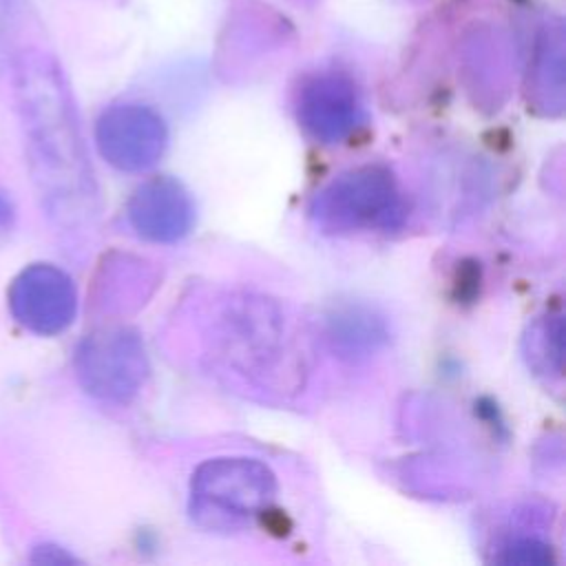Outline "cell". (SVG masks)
I'll list each match as a JSON object with an SVG mask.
<instances>
[{
  "label": "cell",
  "mask_w": 566,
  "mask_h": 566,
  "mask_svg": "<svg viewBox=\"0 0 566 566\" xmlns=\"http://www.w3.org/2000/svg\"><path fill=\"white\" fill-rule=\"evenodd\" d=\"M13 95L42 210L60 230L91 228L97 217V184L57 60L40 49L20 51L13 60Z\"/></svg>",
  "instance_id": "cell-1"
},
{
  "label": "cell",
  "mask_w": 566,
  "mask_h": 566,
  "mask_svg": "<svg viewBox=\"0 0 566 566\" xmlns=\"http://www.w3.org/2000/svg\"><path fill=\"white\" fill-rule=\"evenodd\" d=\"M219 358L265 389L294 387L303 371V349L283 307L263 296H234L217 316Z\"/></svg>",
  "instance_id": "cell-2"
},
{
  "label": "cell",
  "mask_w": 566,
  "mask_h": 566,
  "mask_svg": "<svg viewBox=\"0 0 566 566\" xmlns=\"http://www.w3.org/2000/svg\"><path fill=\"white\" fill-rule=\"evenodd\" d=\"M276 497V478L256 458L226 455L197 467L190 480V515L217 533L239 531L252 524Z\"/></svg>",
  "instance_id": "cell-3"
},
{
  "label": "cell",
  "mask_w": 566,
  "mask_h": 566,
  "mask_svg": "<svg viewBox=\"0 0 566 566\" xmlns=\"http://www.w3.org/2000/svg\"><path fill=\"white\" fill-rule=\"evenodd\" d=\"M314 223L325 232L396 230L407 208L396 177L385 166H360L332 179L310 206Z\"/></svg>",
  "instance_id": "cell-4"
},
{
  "label": "cell",
  "mask_w": 566,
  "mask_h": 566,
  "mask_svg": "<svg viewBox=\"0 0 566 566\" xmlns=\"http://www.w3.org/2000/svg\"><path fill=\"white\" fill-rule=\"evenodd\" d=\"M73 367L86 394L115 405L133 400L148 376L139 334L122 325L86 334L75 347Z\"/></svg>",
  "instance_id": "cell-5"
},
{
  "label": "cell",
  "mask_w": 566,
  "mask_h": 566,
  "mask_svg": "<svg viewBox=\"0 0 566 566\" xmlns=\"http://www.w3.org/2000/svg\"><path fill=\"white\" fill-rule=\"evenodd\" d=\"M7 305L18 325L38 334H62L77 314V290L73 279L53 263L22 268L7 290Z\"/></svg>",
  "instance_id": "cell-6"
},
{
  "label": "cell",
  "mask_w": 566,
  "mask_h": 566,
  "mask_svg": "<svg viewBox=\"0 0 566 566\" xmlns=\"http://www.w3.org/2000/svg\"><path fill=\"white\" fill-rule=\"evenodd\" d=\"M102 157L124 172H142L159 161L168 133L164 119L144 104L108 106L95 124Z\"/></svg>",
  "instance_id": "cell-7"
},
{
  "label": "cell",
  "mask_w": 566,
  "mask_h": 566,
  "mask_svg": "<svg viewBox=\"0 0 566 566\" xmlns=\"http://www.w3.org/2000/svg\"><path fill=\"white\" fill-rule=\"evenodd\" d=\"M298 124L323 144H340L363 124V104L349 77L323 73L307 80L296 99Z\"/></svg>",
  "instance_id": "cell-8"
},
{
  "label": "cell",
  "mask_w": 566,
  "mask_h": 566,
  "mask_svg": "<svg viewBox=\"0 0 566 566\" xmlns=\"http://www.w3.org/2000/svg\"><path fill=\"white\" fill-rule=\"evenodd\" d=\"M130 228L146 241L175 243L195 223V203L172 177H153L137 186L126 203Z\"/></svg>",
  "instance_id": "cell-9"
},
{
  "label": "cell",
  "mask_w": 566,
  "mask_h": 566,
  "mask_svg": "<svg viewBox=\"0 0 566 566\" xmlns=\"http://www.w3.org/2000/svg\"><path fill=\"white\" fill-rule=\"evenodd\" d=\"M528 82L533 97L546 111H562L564 104V29L559 20L546 22L533 44Z\"/></svg>",
  "instance_id": "cell-10"
},
{
  "label": "cell",
  "mask_w": 566,
  "mask_h": 566,
  "mask_svg": "<svg viewBox=\"0 0 566 566\" xmlns=\"http://www.w3.org/2000/svg\"><path fill=\"white\" fill-rule=\"evenodd\" d=\"M327 336L340 356L360 358L369 356L387 340V325L374 310L347 305L329 314Z\"/></svg>",
  "instance_id": "cell-11"
},
{
  "label": "cell",
  "mask_w": 566,
  "mask_h": 566,
  "mask_svg": "<svg viewBox=\"0 0 566 566\" xmlns=\"http://www.w3.org/2000/svg\"><path fill=\"white\" fill-rule=\"evenodd\" d=\"M524 356L535 374L562 376L564 358V321L562 316H546L531 325L524 336Z\"/></svg>",
  "instance_id": "cell-12"
},
{
  "label": "cell",
  "mask_w": 566,
  "mask_h": 566,
  "mask_svg": "<svg viewBox=\"0 0 566 566\" xmlns=\"http://www.w3.org/2000/svg\"><path fill=\"white\" fill-rule=\"evenodd\" d=\"M553 548L535 537L513 539L497 555V562L515 566H548L553 564Z\"/></svg>",
  "instance_id": "cell-13"
},
{
  "label": "cell",
  "mask_w": 566,
  "mask_h": 566,
  "mask_svg": "<svg viewBox=\"0 0 566 566\" xmlns=\"http://www.w3.org/2000/svg\"><path fill=\"white\" fill-rule=\"evenodd\" d=\"M33 564H53V566H64V564H77L80 559L71 555L66 548L57 544H38L29 557Z\"/></svg>",
  "instance_id": "cell-14"
},
{
  "label": "cell",
  "mask_w": 566,
  "mask_h": 566,
  "mask_svg": "<svg viewBox=\"0 0 566 566\" xmlns=\"http://www.w3.org/2000/svg\"><path fill=\"white\" fill-rule=\"evenodd\" d=\"M11 219H13V203L9 201V197H4V195L0 192V228L9 226Z\"/></svg>",
  "instance_id": "cell-15"
},
{
  "label": "cell",
  "mask_w": 566,
  "mask_h": 566,
  "mask_svg": "<svg viewBox=\"0 0 566 566\" xmlns=\"http://www.w3.org/2000/svg\"><path fill=\"white\" fill-rule=\"evenodd\" d=\"M9 18H11V0H0V31L4 29Z\"/></svg>",
  "instance_id": "cell-16"
}]
</instances>
